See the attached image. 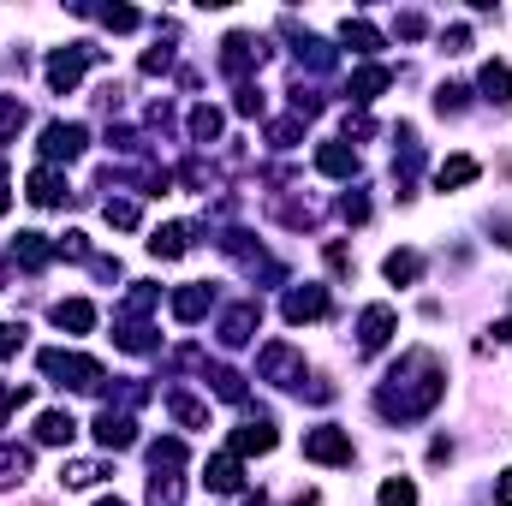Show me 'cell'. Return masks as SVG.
I'll return each mask as SVG.
<instances>
[{"label":"cell","instance_id":"6da1fadb","mask_svg":"<svg viewBox=\"0 0 512 506\" xmlns=\"http://www.w3.org/2000/svg\"><path fill=\"white\" fill-rule=\"evenodd\" d=\"M441 393H447L441 358L429 346H411V352H399V364L376 387V411H382L387 423H417V417H429L441 405Z\"/></svg>","mask_w":512,"mask_h":506},{"label":"cell","instance_id":"7a4b0ae2","mask_svg":"<svg viewBox=\"0 0 512 506\" xmlns=\"http://www.w3.org/2000/svg\"><path fill=\"white\" fill-rule=\"evenodd\" d=\"M36 370L54 381V387H78V393H102V381H108V370H102L96 358H84V352H66V346H48V352H36Z\"/></svg>","mask_w":512,"mask_h":506},{"label":"cell","instance_id":"3957f363","mask_svg":"<svg viewBox=\"0 0 512 506\" xmlns=\"http://www.w3.org/2000/svg\"><path fill=\"white\" fill-rule=\"evenodd\" d=\"M96 60H102L96 42H66V48H54V54H48V90H54V96H72L78 78H84V66H96Z\"/></svg>","mask_w":512,"mask_h":506},{"label":"cell","instance_id":"277c9868","mask_svg":"<svg viewBox=\"0 0 512 506\" xmlns=\"http://www.w3.org/2000/svg\"><path fill=\"white\" fill-rule=\"evenodd\" d=\"M262 60H268V42L251 36V30H233V36L221 42V72H227L233 84H251V72H262Z\"/></svg>","mask_w":512,"mask_h":506},{"label":"cell","instance_id":"5b68a950","mask_svg":"<svg viewBox=\"0 0 512 506\" xmlns=\"http://www.w3.org/2000/svg\"><path fill=\"white\" fill-rule=\"evenodd\" d=\"M42 167H60V161H78L84 149H90V131L78 126V120H48L42 126Z\"/></svg>","mask_w":512,"mask_h":506},{"label":"cell","instance_id":"8992f818","mask_svg":"<svg viewBox=\"0 0 512 506\" xmlns=\"http://www.w3.org/2000/svg\"><path fill=\"white\" fill-rule=\"evenodd\" d=\"M221 251L233 256L251 280H268V286H280V280H286V268L262 251V245H251V233H221Z\"/></svg>","mask_w":512,"mask_h":506},{"label":"cell","instance_id":"52a82bcc","mask_svg":"<svg viewBox=\"0 0 512 506\" xmlns=\"http://www.w3.org/2000/svg\"><path fill=\"white\" fill-rule=\"evenodd\" d=\"M256 370H262V381H274V387H304V352L292 340H268L262 358H256Z\"/></svg>","mask_w":512,"mask_h":506},{"label":"cell","instance_id":"ba28073f","mask_svg":"<svg viewBox=\"0 0 512 506\" xmlns=\"http://www.w3.org/2000/svg\"><path fill=\"white\" fill-rule=\"evenodd\" d=\"M352 435L346 429H334V423H322V429H304V459L310 465H352Z\"/></svg>","mask_w":512,"mask_h":506},{"label":"cell","instance_id":"9c48e42d","mask_svg":"<svg viewBox=\"0 0 512 506\" xmlns=\"http://www.w3.org/2000/svg\"><path fill=\"white\" fill-rule=\"evenodd\" d=\"M280 316H286L292 328H304V322H322V316H328V286H316V280H304V286H286V298H280Z\"/></svg>","mask_w":512,"mask_h":506},{"label":"cell","instance_id":"30bf717a","mask_svg":"<svg viewBox=\"0 0 512 506\" xmlns=\"http://www.w3.org/2000/svg\"><path fill=\"white\" fill-rule=\"evenodd\" d=\"M393 328H399V310H393V304H370V310L358 316V352L376 358L387 340H393Z\"/></svg>","mask_w":512,"mask_h":506},{"label":"cell","instance_id":"8fae6325","mask_svg":"<svg viewBox=\"0 0 512 506\" xmlns=\"http://www.w3.org/2000/svg\"><path fill=\"white\" fill-rule=\"evenodd\" d=\"M256 328H262V304H256V298H245V304H233V310L221 316V346H227V352L251 346Z\"/></svg>","mask_w":512,"mask_h":506},{"label":"cell","instance_id":"7c38bea8","mask_svg":"<svg viewBox=\"0 0 512 506\" xmlns=\"http://www.w3.org/2000/svg\"><path fill=\"white\" fill-rule=\"evenodd\" d=\"M96 441H102L108 453L137 447V417H131V411H114V405H102V411H96Z\"/></svg>","mask_w":512,"mask_h":506},{"label":"cell","instance_id":"4fadbf2b","mask_svg":"<svg viewBox=\"0 0 512 506\" xmlns=\"http://www.w3.org/2000/svg\"><path fill=\"white\" fill-rule=\"evenodd\" d=\"M209 304H215V286H209V280H191V286H179V292L167 298L173 322H185V328H191V322H203V316H209Z\"/></svg>","mask_w":512,"mask_h":506},{"label":"cell","instance_id":"5bb4252c","mask_svg":"<svg viewBox=\"0 0 512 506\" xmlns=\"http://www.w3.org/2000/svg\"><path fill=\"white\" fill-rule=\"evenodd\" d=\"M24 191H30V203H42V209H60V203L72 197V185H66V173H60V167H30Z\"/></svg>","mask_w":512,"mask_h":506},{"label":"cell","instance_id":"9a60e30c","mask_svg":"<svg viewBox=\"0 0 512 506\" xmlns=\"http://www.w3.org/2000/svg\"><path fill=\"white\" fill-rule=\"evenodd\" d=\"M203 489H209V495H245V471H239V459H233V453H215V459L203 465Z\"/></svg>","mask_w":512,"mask_h":506},{"label":"cell","instance_id":"2e32d148","mask_svg":"<svg viewBox=\"0 0 512 506\" xmlns=\"http://www.w3.org/2000/svg\"><path fill=\"white\" fill-rule=\"evenodd\" d=\"M114 346L131 352V358H143V352H155L161 340H155V328H149L143 316H126V310H120V316H114Z\"/></svg>","mask_w":512,"mask_h":506},{"label":"cell","instance_id":"e0dca14e","mask_svg":"<svg viewBox=\"0 0 512 506\" xmlns=\"http://www.w3.org/2000/svg\"><path fill=\"white\" fill-rule=\"evenodd\" d=\"M191 239H197V227H191V221H167V227H155V233H149V256L173 262V256L191 251Z\"/></svg>","mask_w":512,"mask_h":506},{"label":"cell","instance_id":"ac0fdd59","mask_svg":"<svg viewBox=\"0 0 512 506\" xmlns=\"http://www.w3.org/2000/svg\"><path fill=\"white\" fill-rule=\"evenodd\" d=\"M387 84H393V72H387V66H376V60H370V66H358V72L346 78V96H352V102L364 108V102H376V96H382Z\"/></svg>","mask_w":512,"mask_h":506},{"label":"cell","instance_id":"d6986e66","mask_svg":"<svg viewBox=\"0 0 512 506\" xmlns=\"http://www.w3.org/2000/svg\"><path fill=\"white\" fill-rule=\"evenodd\" d=\"M274 441H280V435H274V423H268V417H256V423H245V429L233 435V447H227V453H233V459H251V453H274Z\"/></svg>","mask_w":512,"mask_h":506},{"label":"cell","instance_id":"ffe728a7","mask_svg":"<svg viewBox=\"0 0 512 506\" xmlns=\"http://www.w3.org/2000/svg\"><path fill=\"white\" fill-rule=\"evenodd\" d=\"M316 167L328 179H358V143H322L316 149Z\"/></svg>","mask_w":512,"mask_h":506},{"label":"cell","instance_id":"44dd1931","mask_svg":"<svg viewBox=\"0 0 512 506\" xmlns=\"http://www.w3.org/2000/svg\"><path fill=\"white\" fill-rule=\"evenodd\" d=\"M54 328L60 334H90L96 328V304L90 298H60L54 304Z\"/></svg>","mask_w":512,"mask_h":506},{"label":"cell","instance_id":"7402d4cb","mask_svg":"<svg viewBox=\"0 0 512 506\" xmlns=\"http://www.w3.org/2000/svg\"><path fill=\"white\" fill-rule=\"evenodd\" d=\"M72 435H78V417L72 411H42L36 417V441L42 447H72Z\"/></svg>","mask_w":512,"mask_h":506},{"label":"cell","instance_id":"603a6c76","mask_svg":"<svg viewBox=\"0 0 512 506\" xmlns=\"http://www.w3.org/2000/svg\"><path fill=\"white\" fill-rule=\"evenodd\" d=\"M340 42H346L352 54H382V48H387L382 30H376L370 18H346V24H340Z\"/></svg>","mask_w":512,"mask_h":506},{"label":"cell","instance_id":"cb8c5ba5","mask_svg":"<svg viewBox=\"0 0 512 506\" xmlns=\"http://www.w3.org/2000/svg\"><path fill=\"white\" fill-rule=\"evenodd\" d=\"M12 262L36 274V268H48V262H54V245H48L42 233H18V239H12Z\"/></svg>","mask_w":512,"mask_h":506},{"label":"cell","instance_id":"d4e9b609","mask_svg":"<svg viewBox=\"0 0 512 506\" xmlns=\"http://www.w3.org/2000/svg\"><path fill=\"white\" fill-rule=\"evenodd\" d=\"M477 90H483L489 102H501V108H512V66H507V60H489V66L477 72Z\"/></svg>","mask_w":512,"mask_h":506},{"label":"cell","instance_id":"484cf974","mask_svg":"<svg viewBox=\"0 0 512 506\" xmlns=\"http://www.w3.org/2000/svg\"><path fill=\"white\" fill-rule=\"evenodd\" d=\"M477 173H483L477 155H447V161L435 167V185H441V191H459V185H471Z\"/></svg>","mask_w":512,"mask_h":506},{"label":"cell","instance_id":"4316f807","mask_svg":"<svg viewBox=\"0 0 512 506\" xmlns=\"http://www.w3.org/2000/svg\"><path fill=\"white\" fill-rule=\"evenodd\" d=\"M102 477H108L102 459H66V465H60V489H96Z\"/></svg>","mask_w":512,"mask_h":506},{"label":"cell","instance_id":"83f0119b","mask_svg":"<svg viewBox=\"0 0 512 506\" xmlns=\"http://www.w3.org/2000/svg\"><path fill=\"white\" fill-rule=\"evenodd\" d=\"M167 411H173L179 429H209V405L191 399V393H167Z\"/></svg>","mask_w":512,"mask_h":506},{"label":"cell","instance_id":"f1b7e54d","mask_svg":"<svg viewBox=\"0 0 512 506\" xmlns=\"http://www.w3.org/2000/svg\"><path fill=\"white\" fill-rule=\"evenodd\" d=\"M24 477H30V447L6 441V447H0V489H12V483H24Z\"/></svg>","mask_w":512,"mask_h":506},{"label":"cell","instance_id":"f546056e","mask_svg":"<svg viewBox=\"0 0 512 506\" xmlns=\"http://www.w3.org/2000/svg\"><path fill=\"white\" fill-rule=\"evenodd\" d=\"M382 274H387V280H393V286H411V280L423 274V256H417V251H387Z\"/></svg>","mask_w":512,"mask_h":506},{"label":"cell","instance_id":"4dcf8cb0","mask_svg":"<svg viewBox=\"0 0 512 506\" xmlns=\"http://www.w3.org/2000/svg\"><path fill=\"white\" fill-rule=\"evenodd\" d=\"M30 126V108L18 96H0V143H18V131Z\"/></svg>","mask_w":512,"mask_h":506},{"label":"cell","instance_id":"1f68e13d","mask_svg":"<svg viewBox=\"0 0 512 506\" xmlns=\"http://www.w3.org/2000/svg\"><path fill=\"white\" fill-rule=\"evenodd\" d=\"M221 126H227V120H221V108H209V102H203V108H191V143H203V149H209V143L221 137Z\"/></svg>","mask_w":512,"mask_h":506},{"label":"cell","instance_id":"d6a6232c","mask_svg":"<svg viewBox=\"0 0 512 506\" xmlns=\"http://www.w3.org/2000/svg\"><path fill=\"white\" fill-rule=\"evenodd\" d=\"M209 381H215V399H227V405H245V376H239V370L215 364V370H209Z\"/></svg>","mask_w":512,"mask_h":506},{"label":"cell","instance_id":"836d02e7","mask_svg":"<svg viewBox=\"0 0 512 506\" xmlns=\"http://www.w3.org/2000/svg\"><path fill=\"white\" fill-rule=\"evenodd\" d=\"M78 12H96V18H102L108 30H120V36L143 24V12H131V6H78Z\"/></svg>","mask_w":512,"mask_h":506},{"label":"cell","instance_id":"e575fe53","mask_svg":"<svg viewBox=\"0 0 512 506\" xmlns=\"http://www.w3.org/2000/svg\"><path fill=\"white\" fill-rule=\"evenodd\" d=\"M179 495H185V483L173 471H155L149 477V506H179Z\"/></svg>","mask_w":512,"mask_h":506},{"label":"cell","instance_id":"d590c367","mask_svg":"<svg viewBox=\"0 0 512 506\" xmlns=\"http://www.w3.org/2000/svg\"><path fill=\"white\" fill-rule=\"evenodd\" d=\"M149 465H155V471H179V465H185V441H179V435L155 441V447H149Z\"/></svg>","mask_w":512,"mask_h":506},{"label":"cell","instance_id":"8d00e7d4","mask_svg":"<svg viewBox=\"0 0 512 506\" xmlns=\"http://www.w3.org/2000/svg\"><path fill=\"white\" fill-rule=\"evenodd\" d=\"M102 221H108V227H120V233H131L143 215H137V203H131V197H108V203H102Z\"/></svg>","mask_w":512,"mask_h":506},{"label":"cell","instance_id":"74e56055","mask_svg":"<svg viewBox=\"0 0 512 506\" xmlns=\"http://www.w3.org/2000/svg\"><path fill=\"white\" fill-rule=\"evenodd\" d=\"M376 506H417V483H411V477H387Z\"/></svg>","mask_w":512,"mask_h":506},{"label":"cell","instance_id":"f35d334b","mask_svg":"<svg viewBox=\"0 0 512 506\" xmlns=\"http://www.w3.org/2000/svg\"><path fill=\"white\" fill-rule=\"evenodd\" d=\"M322 256H328V268H334L340 280H352V274H358V262H352V251H346L340 239H328V245H322Z\"/></svg>","mask_w":512,"mask_h":506},{"label":"cell","instance_id":"ab89813d","mask_svg":"<svg viewBox=\"0 0 512 506\" xmlns=\"http://www.w3.org/2000/svg\"><path fill=\"white\" fill-rule=\"evenodd\" d=\"M298 137H304V120H298V114H292V120H274V126H268V143H274V149H292Z\"/></svg>","mask_w":512,"mask_h":506},{"label":"cell","instance_id":"60d3db41","mask_svg":"<svg viewBox=\"0 0 512 506\" xmlns=\"http://www.w3.org/2000/svg\"><path fill=\"white\" fill-rule=\"evenodd\" d=\"M465 96H471L465 84H441V90H435V108H441V114H465Z\"/></svg>","mask_w":512,"mask_h":506},{"label":"cell","instance_id":"b9f144b4","mask_svg":"<svg viewBox=\"0 0 512 506\" xmlns=\"http://www.w3.org/2000/svg\"><path fill=\"white\" fill-rule=\"evenodd\" d=\"M54 256H72V262H90V239H84V233H60V239H54Z\"/></svg>","mask_w":512,"mask_h":506},{"label":"cell","instance_id":"7bdbcfd3","mask_svg":"<svg viewBox=\"0 0 512 506\" xmlns=\"http://www.w3.org/2000/svg\"><path fill=\"white\" fill-rule=\"evenodd\" d=\"M340 215H346L352 227H358V221H370V197H364V191H346V197H340Z\"/></svg>","mask_w":512,"mask_h":506},{"label":"cell","instance_id":"ee69618b","mask_svg":"<svg viewBox=\"0 0 512 506\" xmlns=\"http://www.w3.org/2000/svg\"><path fill=\"white\" fill-rule=\"evenodd\" d=\"M24 399H30V387H24V381H0V423H6V417H12V405H24Z\"/></svg>","mask_w":512,"mask_h":506},{"label":"cell","instance_id":"f6af8a7d","mask_svg":"<svg viewBox=\"0 0 512 506\" xmlns=\"http://www.w3.org/2000/svg\"><path fill=\"white\" fill-rule=\"evenodd\" d=\"M233 108H239L245 120H251V114H262V90H256V84H239V90H233Z\"/></svg>","mask_w":512,"mask_h":506},{"label":"cell","instance_id":"bcb514c9","mask_svg":"<svg viewBox=\"0 0 512 506\" xmlns=\"http://www.w3.org/2000/svg\"><path fill=\"white\" fill-rule=\"evenodd\" d=\"M441 48H447V54H471V30H465V24H447V30H441Z\"/></svg>","mask_w":512,"mask_h":506},{"label":"cell","instance_id":"7dc6e473","mask_svg":"<svg viewBox=\"0 0 512 506\" xmlns=\"http://www.w3.org/2000/svg\"><path fill=\"white\" fill-rule=\"evenodd\" d=\"M24 346V322H0V364Z\"/></svg>","mask_w":512,"mask_h":506},{"label":"cell","instance_id":"c3c4849f","mask_svg":"<svg viewBox=\"0 0 512 506\" xmlns=\"http://www.w3.org/2000/svg\"><path fill=\"white\" fill-rule=\"evenodd\" d=\"M352 137H376V120H370L364 108H352V114H346V143H352Z\"/></svg>","mask_w":512,"mask_h":506},{"label":"cell","instance_id":"681fc988","mask_svg":"<svg viewBox=\"0 0 512 506\" xmlns=\"http://www.w3.org/2000/svg\"><path fill=\"white\" fill-rule=\"evenodd\" d=\"M393 30H399L405 42H411V36H423V12H399V18H393Z\"/></svg>","mask_w":512,"mask_h":506},{"label":"cell","instance_id":"f907efd6","mask_svg":"<svg viewBox=\"0 0 512 506\" xmlns=\"http://www.w3.org/2000/svg\"><path fill=\"white\" fill-rule=\"evenodd\" d=\"M167 66H173V48H149V54H143V72H149V78L167 72Z\"/></svg>","mask_w":512,"mask_h":506},{"label":"cell","instance_id":"816d5d0a","mask_svg":"<svg viewBox=\"0 0 512 506\" xmlns=\"http://www.w3.org/2000/svg\"><path fill=\"white\" fill-rule=\"evenodd\" d=\"M90 268H96L102 280H120V256H90Z\"/></svg>","mask_w":512,"mask_h":506},{"label":"cell","instance_id":"f5cc1de1","mask_svg":"<svg viewBox=\"0 0 512 506\" xmlns=\"http://www.w3.org/2000/svg\"><path fill=\"white\" fill-rule=\"evenodd\" d=\"M495 506H512V465L501 471V483H495Z\"/></svg>","mask_w":512,"mask_h":506},{"label":"cell","instance_id":"db71d44e","mask_svg":"<svg viewBox=\"0 0 512 506\" xmlns=\"http://www.w3.org/2000/svg\"><path fill=\"white\" fill-rule=\"evenodd\" d=\"M495 239H501V245L512 251V221H495Z\"/></svg>","mask_w":512,"mask_h":506},{"label":"cell","instance_id":"11a10c76","mask_svg":"<svg viewBox=\"0 0 512 506\" xmlns=\"http://www.w3.org/2000/svg\"><path fill=\"white\" fill-rule=\"evenodd\" d=\"M6 203H12V185H6V167H0V215H6Z\"/></svg>","mask_w":512,"mask_h":506},{"label":"cell","instance_id":"9f6ffc18","mask_svg":"<svg viewBox=\"0 0 512 506\" xmlns=\"http://www.w3.org/2000/svg\"><path fill=\"white\" fill-rule=\"evenodd\" d=\"M96 506H131V501H120V495H102V501H96Z\"/></svg>","mask_w":512,"mask_h":506},{"label":"cell","instance_id":"6f0895ef","mask_svg":"<svg viewBox=\"0 0 512 506\" xmlns=\"http://www.w3.org/2000/svg\"><path fill=\"white\" fill-rule=\"evenodd\" d=\"M0 286H6V256H0Z\"/></svg>","mask_w":512,"mask_h":506},{"label":"cell","instance_id":"680465c9","mask_svg":"<svg viewBox=\"0 0 512 506\" xmlns=\"http://www.w3.org/2000/svg\"><path fill=\"white\" fill-rule=\"evenodd\" d=\"M507 328H512V322H507Z\"/></svg>","mask_w":512,"mask_h":506}]
</instances>
